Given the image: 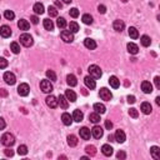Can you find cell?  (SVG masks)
Masks as SVG:
<instances>
[{"label": "cell", "mask_w": 160, "mask_h": 160, "mask_svg": "<svg viewBox=\"0 0 160 160\" xmlns=\"http://www.w3.org/2000/svg\"><path fill=\"white\" fill-rule=\"evenodd\" d=\"M1 144L5 145V146H8V148H11V146L15 144V138H14V135H13V134H10V133H5V134H4V135L1 136Z\"/></svg>", "instance_id": "1"}, {"label": "cell", "mask_w": 160, "mask_h": 160, "mask_svg": "<svg viewBox=\"0 0 160 160\" xmlns=\"http://www.w3.org/2000/svg\"><path fill=\"white\" fill-rule=\"evenodd\" d=\"M89 74H90V77H93L94 79H100L103 75V71L98 65H90L89 66Z\"/></svg>", "instance_id": "2"}, {"label": "cell", "mask_w": 160, "mask_h": 160, "mask_svg": "<svg viewBox=\"0 0 160 160\" xmlns=\"http://www.w3.org/2000/svg\"><path fill=\"white\" fill-rule=\"evenodd\" d=\"M20 43H22V45L24 46H26V48H29V46H31L33 44H34V40H33V36L31 35H29V34H22L20 35Z\"/></svg>", "instance_id": "3"}, {"label": "cell", "mask_w": 160, "mask_h": 160, "mask_svg": "<svg viewBox=\"0 0 160 160\" xmlns=\"http://www.w3.org/2000/svg\"><path fill=\"white\" fill-rule=\"evenodd\" d=\"M40 89L43 90V93L49 94V93L53 91V85H51V83H50L49 80H41L40 81Z\"/></svg>", "instance_id": "4"}, {"label": "cell", "mask_w": 160, "mask_h": 160, "mask_svg": "<svg viewBox=\"0 0 160 160\" xmlns=\"http://www.w3.org/2000/svg\"><path fill=\"white\" fill-rule=\"evenodd\" d=\"M99 95H100V98H102L103 100H106V102H109V100H111L113 98V94H111V91L106 89V88H102L99 91Z\"/></svg>", "instance_id": "5"}, {"label": "cell", "mask_w": 160, "mask_h": 160, "mask_svg": "<svg viewBox=\"0 0 160 160\" xmlns=\"http://www.w3.org/2000/svg\"><path fill=\"white\" fill-rule=\"evenodd\" d=\"M61 39L65 41V43H73L74 41V35H73V33H70L69 30H63L61 31Z\"/></svg>", "instance_id": "6"}, {"label": "cell", "mask_w": 160, "mask_h": 160, "mask_svg": "<svg viewBox=\"0 0 160 160\" xmlns=\"http://www.w3.org/2000/svg\"><path fill=\"white\" fill-rule=\"evenodd\" d=\"M45 102H46V105H48L49 108H51V109H55V108L58 106V99H56L54 95H49V96H46Z\"/></svg>", "instance_id": "7"}, {"label": "cell", "mask_w": 160, "mask_h": 160, "mask_svg": "<svg viewBox=\"0 0 160 160\" xmlns=\"http://www.w3.org/2000/svg\"><path fill=\"white\" fill-rule=\"evenodd\" d=\"M29 90H30V88H29V85L28 84H25V83L20 84V85L18 86V94L20 96H26L29 94Z\"/></svg>", "instance_id": "8"}, {"label": "cell", "mask_w": 160, "mask_h": 160, "mask_svg": "<svg viewBox=\"0 0 160 160\" xmlns=\"http://www.w3.org/2000/svg\"><path fill=\"white\" fill-rule=\"evenodd\" d=\"M4 80H5L6 84H9V85H14L15 81H16V78L15 75L10 73V71H6L5 74H4Z\"/></svg>", "instance_id": "9"}, {"label": "cell", "mask_w": 160, "mask_h": 160, "mask_svg": "<svg viewBox=\"0 0 160 160\" xmlns=\"http://www.w3.org/2000/svg\"><path fill=\"white\" fill-rule=\"evenodd\" d=\"M125 139H126V135H125V133L123 131V130H116L115 134H114V141H118V143H124L125 141Z\"/></svg>", "instance_id": "10"}, {"label": "cell", "mask_w": 160, "mask_h": 160, "mask_svg": "<svg viewBox=\"0 0 160 160\" xmlns=\"http://www.w3.org/2000/svg\"><path fill=\"white\" fill-rule=\"evenodd\" d=\"M103 134H104L103 128H100V126H98V125H95L94 128L91 129V135L94 136L95 139H100L103 136Z\"/></svg>", "instance_id": "11"}, {"label": "cell", "mask_w": 160, "mask_h": 160, "mask_svg": "<svg viewBox=\"0 0 160 160\" xmlns=\"http://www.w3.org/2000/svg\"><path fill=\"white\" fill-rule=\"evenodd\" d=\"M79 133H80V138H83L84 140H89L90 136H91V131H90V129H88V128H81L79 130Z\"/></svg>", "instance_id": "12"}, {"label": "cell", "mask_w": 160, "mask_h": 160, "mask_svg": "<svg viewBox=\"0 0 160 160\" xmlns=\"http://www.w3.org/2000/svg\"><path fill=\"white\" fill-rule=\"evenodd\" d=\"M84 83H85V85L89 88V89H95V86H96V83H95V80L93 77H85V79H84Z\"/></svg>", "instance_id": "13"}, {"label": "cell", "mask_w": 160, "mask_h": 160, "mask_svg": "<svg viewBox=\"0 0 160 160\" xmlns=\"http://www.w3.org/2000/svg\"><path fill=\"white\" fill-rule=\"evenodd\" d=\"M61 121L64 125L69 126V125H71V123H73V116H71L69 113H64V114L61 115Z\"/></svg>", "instance_id": "14"}, {"label": "cell", "mask_w": 160, "mask_h": 160, "mask_svg": "<svg viewBox=\"0 0 160 160\" xmlns=\"http://www.w3.org/2000/svg\"><path fill=\"white\" fill-rule=\"evenodd\" d=\"M0 35H1L3 38H9L11 35L10 26H8V25H3V26L0 28Z\"/></svg>", "instance_id": "15"}, {"label": "cell", "mask_w": 160, "mask_h": 160, "mask_svg": "<svg viewBox=\"0 0 160 160\" xmlns=\"http://www.w3.org/2000/svg\"><path fill=\"white\" fill-rule=\"evenodd\" d=\"M58 105H60V108H63V109H68L69 102H68V99L65 98V95H60L58 98Z\"/></svg>", "instance_id": "16"}, {"label": "cell", "mask_w": 160, "mask_h": 160, "mask_svg": "<svg viewBox=\"0 0 160 160\" xmlns=\"http://www.w3.org/2000/svg\"><path fill=\"white\" fill-rule=\"evenodd\" d=\"M141 90L145 93V94H150L153 91V85H151L150 81H143L141 83Z\"/></svg>", "instance_id": "17"}, {"label": "cell", "mask_w": 160, "mask_h": 160, "mask_svg": "<svg viewBox=\"0 0 160 160\" xmlns=\"http://www.w3.org/2000/svg\"><path fill=\"white\" fill-rule=\"evenodd\" d=\"M113 28H114V30H116V31H123L125 28V23L123 20H115V22L113 23Z\"/></svg>", "instance_id": "18"}, {"label": "cell", "mask_w": 160, "mask_h": 160, "mask_svg": "<svg viewBox=\"0 0 160 160\" xmlns=\"http://www.w3.org/2000/svg\"><path fill=\"white\" fill-rule=\"evenodd\" d=\"M18 26H19L20 30L26 31V30H29V28H30V24L28 23V20H25V19H20L19 22H18Z\"/></svg>", "instance_id": "19"}, {"label": "cell", "mask_w": 160, "mask_h": 160, "mask_svg": "<svg viewBox=\"0 0 160 160\" xmlns=\"http://www.w3.org/2000/svg\"><path fill=\"white\" fill-rule=\"evenodd\" d=\"M113 150H114V149H113L111 145H109V144H104L102 146V151H103V154L105 155V157H111Z\"/></svg>", "instance_id": "20"}, {"label": "cell", "mask_w": 160, "mask_h": 160, "mask_svg": "<svg viewBox=\"0 0 160 160\" xmlns=\"http://www.w3.org/2000/svg\"><path fill=\"white\" fill-rule=\"evenodd\" d=\"M84 45H85V48L90 49V50H94V49L96 48V43H95V40L90 39V38H86V39L84 40Z\"/></svg>", "instance_id": "21"}, {"label": "cell", "mask_w": 160, "mask_h": 160, "mask_svg": "<svg viewBox=\"0 0 160 160\" xmlns=\"http://www.w3.org/2000/svg\"><path fill=\"white\" fill-rule=\"evenodd\" d=\"M83 118H84L83 111H80L79 109L74 110V113H73V120H74V121H77V123H80V121H83Z\"/></svg>", "instance_id": "22"}, {"label": "cell", "mask_w": 160, "mask_h": 160, "mask_svg": "<svg viewBox=\"0 0 160 160\" xmlns=\"http://www.w3.org/2000/svg\"><path fill=\"white\" fill-rule=\"evenodd\" d=\"M109 84H110L111 88H114V89H118V88L120 86V80L118 79L116 77H114V75H113V77L109 78Z\"/></svg>", "instance_id": "23"}, {"label": "cell", "mask_w": 160, "mask_h": 160, "mask_svg": "<svg viewBox=\"0 0 160 160\" xmlns=\"http://www.w3.org/2000/svg\"><path fill=\"white\" fill-rule=\"evenodd\" d=\"M126 48H128V51H129L130 54H133V55H136V54L139 53V48H138V45H136V44H134V43H129Z\"/></svg>", "instance_id": "24"}, {"label": "cell", "mask_w": 160, "mask_h": 160, "mask_svg": "<svg viewBox=\"0 0 160 160\" xmlns=\"http://www.w3.org/2000/svg\"><path fill=\"white\" fill-rule=\"evenodd\" d=\"M150 153H151V157H153L155 160L160 159V149H159V146H151Z\"/></svg>", "instance_id": "25"}, {"label": "cell", "mask_w": 160, "mask_h": 160, "mask_svg": "<svg viewBox=\"0 0 160 160\" xmlns=\"http://www.w3.org/2000/svg\"><path fill=\"white\" fill-rule=\"evenodd\" d=\"M94 110H95V113H98V114H104V113L106 111V108H105L104 104L96 103V104H94Z\"/></svg>", "instance_id": "26"}, {"label": "cell", "mask_w": 160, "mask_h": 160, "mask_svg": "<svg viewBox=\"0 0 160 160\" xmlns=\"http://www.w3.org/2000/svg\"><path fill=\"white\" fill-rule=\"evenodd\" d=\"M141 111L144 113L145 115H149L151 111H153V108H151L150 103H143L141 104Z\"/></svg>", "instance_id": "27"}, {"label": "cell", "mask_w": 160, "mask_h": 160, "mask_svg": "<svg viewBox=\"0 0 160 160\" xmlns=\"http://www.w3.org/2000/svg\"><path fill=\"white\" fill-rule=\"evenodd\" d=\"M65 98L68 99V102L74 103L75 100H77V94H75L73 90H66L65 91Z\"/></svg>", "instance_id": "28"}, {"label": "cell", "mask_w": 160, "mask_h": 160, "mask_svg": "<svg viewBox=\"0 0 160 160\" xmlns=\"http://www.w3.org/2000/svg\"><path fill=\"white\" fill-rule=\"evenodd\" d=\"M33 10L35 11V14L38 15H41L44 13V5L41 3H35L34 4V8H33Z\"/></svg>", "instance_id": "29"}, {"label": "cell", "mask_w": 160, "mask_h": 160, "mask_svg": "<svg viewBox=\"0 0 160 160\" xmlns=\"http://www.w3.org/2000/svg\"><path fill=\"white\" fill-rule=\"evenodd\" d=\"M66 83L69 84V86H75V85H77L78 81H77V78H75V75L69 74L68 77H66Z\"/></svg>", "instance_id": "30"}, {"label": "cell", "mask_w": 160, "mask_h": 160, "mask_svg": "<svg viewBox=\"0 0 160 160\" xmlns=\"http://www.w3.org/2000/svg\"><path fill=\"white\" fill-rule=\"evenodd\" d=\"M128 33H129V36L131 38V39H138L139 38V33L136 30V28H134V26H130L128 29Z\"/></svg>", "instance_id": "31"}, {"label": "cell", "mask_w": 160, "mask_h": 160, "mask_svg": "<svg viewBox=\"0 0 160 160\" xmlns=\"http://www.w3.org/2000/svg\"><path fill=\"white\" fill-rule=\"evenodd\" d=\"M89 120L94 124H98L100 121V114H98V113H95V111L91 113V114H89Z\"/></svg>", "instance_id": "32"}, {"label": "cell", "mask_w": 160, "mask_h": 160, "mask_svg": "<svg viewBox=\"0 0 160 160\" xmlns=\"http://www.w3.org/2000/svg\"><path fill=\"white\" fill-rule=\"evenodd\" d=\"M140 43H141V45L143 46H150V44H151V39L148 36V35H143L141 38H140Z\"/></svg>", "instance_id": "33"}, {"label": "cell", "mask_w": 160, "mask_h": 160, "mask_svg": "<svg viewBox=\"0 0 160 160\" xmlns=\"http://www.w3.org/2000/svg\"><path fill=\"white\" fill-rule=\"evenodd\" d=\"M44 28L46 29V30L51 31L54 29V23L50 19H44Z\"/></svg>", "instance_id": "34"}, {"label": "cell", "mask_w": 160, "mask_h": 160, "mask_svg": "<svg viewBox=\"0 0 160 160\" xmlns=\"http://www.w3.org/2000/svg\"><path fill=\"white\" fill-rule=\"evenodd\" d=\"M68 144H69V146H77L78 145V138L75 135H69L68 136Z\"/></svg>", "instance_id": "35"}, {"label": "cell", "mask_w": 160, "mask_h": 160, "mask_svg": "<svg viewBox=\"0 0 160 160\" xmlns=\"http://www.w3.org/2000/svg\"><path fill=\"white\" fill-rule=\"evenodd\" d=\"M48 14L50 18H55V16H58V9L55 6H49L48 8Z\"/></svg>", "instance_id": "36"}, {"label": "cell", "mask_w": 160, "mask_h": 160, "mask_svg": "<svg viewBox=\"0 0 160 160\" xmlns=\"http://www.w3.org/2000/svg\"><path fill=\"white\" fill-rule=\"evenodd\" d=\"M81 20H83V23H84V24L90 25V24L93 23V16H91L90 14H84V15H83V18H81Z\"/></svg>", "instance_id": "37"}, {"label": "cell", "mask_w": 160, "mask_h": 160, "mask_svg": "<svg viewBox=\"0 0 160 160\" xmlns=\"http://www.w3.org/2000/svg\"><path fill=\"white\" fill-rule=\"evenodd\" d=\"M85 151L90 155V157H94V155L96 154V148H95L94 145H88L86 148H85Z\"/></svg>", "instance_id": "38"}, {"label": "cell", "mask_w": 160, "mask_h": 160, "mask_svg": "<svg viewBox=\"0 0 160 160\" xmlns=\"http://www.w3.org/2000/svg\"><path fill=\"white\" fill-rule=\"evenodd\" d=\"M69 29H70V33H78L79 31V25H78V23H75V22H71L70 24H69Z\"/></svg>", "instance_id": "39"}, {"label": "cell", "mask_w": 160, "mask_h": 160, "mask_svg": "<svg viewBox=\"0 0 160 160\" xmlns=\"http://www.w3.org/2000/svg\"><path fill=\"white\" fill-rule=\"evenodd\" d=\"M10 50H11V51L14 53V54H19V53H20V45L14 41V43L10 44Z\"/></svg>", "instance_id": "40"}, {"label": "cell", "mask_w": 160, "mask_h": 160, "mask_svg": "<svg viewBox=\"0 0 160 160\" xmlns=\"http://www.w3.org/2000/svg\"><path fill=\"white\" fill-rule=\"evenodd\" d=\"M56 25H58V28L59 29H64L66 26V20L64 18H58L56 20Z\"/></svg>", "instance_id": "41"}, {"label": "cell", "mask_w": 160, "mask_h": 160, "mask_svg": "<svg viewBox=\"0 0 160 160\" xmlns=\"http://www.w3.org/2000/svg\"><path fill=\"white\" fill-rule=\"evenodd\" d=\"M46 78H48L50 81H55V80H56V74L54 73L53 70H48V71H46Z\"/></svg>", "instance_id": "42"}, {"label": "cell", "mask_w": 160, "mask_h": 160, "mask_svg": "<svg viewBox=\"0 0 160 160\" xmlns=\"http://www.w3.org/2000/svg\"><path fill=\"white\" fill-rule=\"evenodd\" d=\"M18 154H19V155H26V154H28V146H26V145H19Z\"/></svg>", "instance_id": "43"}, {"label": "cell", "mask_w": 160, "mask_h": 160, "mask_svg": "<svg viewBox=\"0 0 160 160\" xmlns=\"http://www.w3.org/2000/svg\"><path fill=\"white\" fill-rule=\"evenodd\" d=\"M4 16H5L6 20H13V19L15 18V14H14V11H11V10H5V13H4Z\"/></svg>", "instance_id": "44"}, {"label": "cell", "mask_w": 160, "mask_h": 160, "mask_svg": "<svg viewBox=\"0 0 160 160\" xmlns=\"http://www.w3.org/2000/svg\"><path fill=\"white\" fill-rule=\"evenodd\" d=\"M129 115L131 118H134V119H136V118L139 116V113H138V110L135 108H131V109H129Z\"/></svg>", "instance_id": "45"}, {"label": "cell", "mask_w": 160, "mask_h": 160, "mask_svg": "<svg viewBox=\"0 0 160 160\" xmlns=\"http://www.w3.org/2000/svg\"><path fill=\"white\" fill-rule=\"evenodd\" d=\"M69 14H70L71 18H78V16H79V10L77 9V8H73V9H70Z\"/></svg>", "instance_id": "46"}, {"label": "cell", "mask_w": 160, "mask_h": 160, "mask_svg": "<svg viewBox=\"0 0 160 160\" xmlns=\"http://www.w3.org/2000/svg\"><path fill=\"white\" fill-rule=\"evenodd\" d=\"M8 66V60L5 58H0V69H5Z\"/></svg>", "instance_id": "47"}, {"label": "cell", "mask_w": 160, "mask_h": 160, "mask_svg": "<svg viewBox=\"0 0 160 160\" xmlns=\"http://www.w3.org/2000/svg\"><path fill=\"white\" fill-rule=\"evenodd\" d=\"M116 158H118V159H125V158H126V154L124 153V151H121V150H120V151H118Z\"/></svg>", "instance_id": "48"}, {"label": "cell", "mask_w": 160, "mask_h": 160, "mask_svg": "<svg viewBox=\"0 0 160 160\" xmlns=\"http://www.w3.org/2000/svg\"><path fill=\"white\" fill-rule=\"evenodd\" d=\"M98 11L100 13V14H105V13H106V8H105V5H99Z\"/></svg>", "instance_id": "49"}, {"label": "cell", "mask_w": 160, "mask_h": 160, "mask_svg": "<svg viewBox=\"0 0 160 160\" xmlns=\"http://www.w3.org/2000/svg\"><path fill=\"white\" fill-rule=\"evenodd\" d=\"M4 153H5V155H6V157H10V158L13 157V155H14V151H13L11 149H9V148L4 150Z\"/></svg>", "instance_id": "50"}, {"label": "cell", "mask_w": 160, "mask_h": 160, "mask_svg": "<svg viewBox=\"0 0 160 160\" xmlns=\"http://www.w3.org/2000/svg\"><path fill=\"white\" fill-rule=\"evenodd\" d=\"M105 128H106L108 130L113 129V123H111L110 120H105Z\"/></svg>", "instance_id": "51"}, {"label": "cell", "mask_w": 160, "mask_h": 160, "mask_svg": "<svg viewBox=\"0 0 160 160\" xmlns=\"http://www.w3.org/2000/svg\"><path fill=\"white\" fill-rule=\"evenodd\" d=\"M135 102H136V100H135V96H134V95H129L128 96V103L129 104H134Z\"/></svg>", "instance_id": "52"}, {"label": "cell", "mask_w": 160, "mask_h": 160, "mask_svg": "<svg viewBox=\"0 0 160 160\" xmlns=\"http://www.w3.org/2000/svg\"><path fill=\"white\" fill-rule=\"evenodd\" d=\"M154 83H155V86H157V89H160V78H159V77H155Z\"/></svg>", "instance_id": "53"}, {"label": "cell", "mask_w": 160, "mask_h": 160, "mask_svg": "<svg viewBox=\"0 0 160 160\" xmlns=\"http://www.w3.org/2000/svg\"><path fill=\"white\" fill-rule=\"evenodd\" d=\"M30 20H31V23H33V24H35V25H36L38 23H39V18H38L36 15H33L31 18H30Z\"/></svg>", "instance_id": "54"}, {"label": "cell", "mask_w": 160, "mask_h": 160, "mask_svg": "<svg viewBox=\"0 0 160 160\" xmlns=\"http://www.w3.org/2000/svg\"><path fill=\"white\" fill-rule=\"evenodd\" d=\"M6 126V123H5V120L3 119V118H0V130H3L4 128Z\"/></svg>", "instance_id": "55"}, {"label": "cell", "mask_w": 160, "mask_h": 160, "mask_svg": "<svg viewBox=\"0 0 160 160\" xmlns=\"http://www.w3.org/2000/svg\"><path fill=\"white\" fill-rule=\"evenodd\" d=\"M54 5H55V8H56V9H61V8H63V4H61L60 1H59V0H55V3H54Z\"/></svg>", "instance_id": "56"}, {"label": "cell", "mask_w": 160, "mask_h": 160, "mask_svg": "<svg viewBox=\"0 0 160 160\" xmlns=\"http://www.w3.org/2000/svg\"><path fill=\"white\" fill-rule=\"evenodd\" d=\"M0 96H4V98L8 96V91L5 89H0Z\"/></svg>", "instance_id": "57"}, {"label": "cell", "mask_w": 160, "mask_h": 160, "mask_svg": "<svg viewBox=\"0 0 160 160\" xmlns=\"http://www.w3.org/2000/svg\"><path fill=\"white\" fill-rule=\"evenodd\" d=\"M108 140H110V141H114V136H113V135H109V136H108Z\"/></svg>", "instance_id": "58"}, {"label": "cell", "mask_w": 160, "mask_h": 160, "mask_svg": "<svg viewBox=\"0 0 160 160\" xmlns=\"http://www.w3.org/2000/svg\"><path fill=\"white\" fill-rule=\"evenodd\" d=\"M71 1H73V0H63V3L64 4H70Z\"/></svg>", "instance_id": "59"}, {"label": "cell", "mask_w": 160, "mask_h": 160, "mask_svg": "<svg viewBox=\"0 0 160 160\" xmlns=\"http://www.w3.org/2000/svg\"><path fill=\"white\" fill-rule=\"evenodd\" d=\"M155 102H157V104H158V105H160V98H159V96H157V99H155Z\"/></svg>", "instance_id": "60"}, {"label": "cell", "mask_w": 160, "mask_h": 160, "mask_svg": "<svg viewBox=\"0 0 160 160\" xmlns=\"http://www.w3.org/2000/svg\"><path fill=\"white\" fill-rule=\"evenodd\" d=\"M121 1H123V3H128V0H121Z\"/></svg>", "instance_id": "61"}]
</instances>
